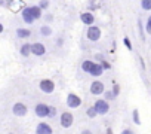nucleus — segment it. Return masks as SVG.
I'll return each mask as SVG.
<instances>
[{"label": "nucleus", "instance_id": "7ed1b4c3", "mask_svg": "<svg viewBox=\"0 0 151 134\" xmlns=\"http://www.w3.org/2000/svg\"><path fill=\"white\" fill-rule=\"evenodd\" d=\"M93 106H95L98 115H107L110 112V104H108V100H105V98H98Z\"/></svg>", "mask_w": 151, "mask_h": 134}, {"label": "nucleus", "instance_id": "1a4fd4ad", "mask_svg": "<svg viewBox=\"0 0 151 134\" xmlns=\"http://www.w3.org/2000/svg\"><path fill=\"white\" fill-rule=\"evenodd\" d=\"M34 134H53L52 127L47 122H39L36 127V133Z\"/></svg>", "mask_w": 151, "mask_h": 134}, {"label": "nucleus", "instance_id": "c756f323", "mask_svg": "<svg viewBox=\"0 0 151 134\" xmlns=\"http://www.w3.org/2000/svg\"><path fill=\"white\" fill-rule=\"evenodd\" d=\"M122 134H135V133H133V130H130V128H124V130L122 131Z\"/></svg>", "mask_w": 151, "mask_h": 134}, {"label": "nucleus", "instance_id": "423d86ee", "mask_svg": "<svg viewBox=\"0 0 151 134\" xmlns=\"http://www.w3.org/2000/svg\"><path fill=\"white\" fill-rule=\"evenodd\" d=\"M91 94L92 95H101V94H105V87L101 81H93L91 84Z\"/></svg>", "mask_w": 151, "mask_h": 134}, {"label": "nucleus", "instance_id": "a878e982", "mask_svg": "<svg viewBox=\"0 0 151 134\" xmlns=\"http://www.w3.org/2000/svg\"><path fill=\"white\" fill-rule=\"evenodd\" d=\"M145 30L148 34H151V15L148 17V21H147V25H145Z\"/></svg>", "mask_w": 151, "mask_h": 134}, {"label": "nucleus", "instance_id": "412c9836", "mask_svg": "<svg viewBox=\"0 0 151 134\" xmlns=\"http://www.w3.org/2000/svg\"><path fill=\"white\" fill-rule=\"evenodd\" d=\"M40 31H42L43 36H50V34H52V28H50L49 25H43V27L40 28Z\"/></svg>", "mask_w": 151, "mask_h": 134}, {"label": "nucleus", "instance_id": "2eb2a0df", "mask_svg": "<svg viewBox=\"0 0 151 134\" xmlns=\"http://www.w3.org/2000/svg\"><path fill=\"white\" fill-rule=\"evenodd\" d=\"M31 48H33V45L24 43V45L21 46V49H19V51H21V55H22V57H28L30 54H33V52H31Z\"/></svg>", "mask_w": 151, "mask_h": 134}, {"label": "nucleus", "instance_id": "bb28decb", "mask_svg": "<svg viewBox=\"0 0 151 134\" xmlns=\"http://www.w3.org/2000/svg\"><path fill=\"white\" fill-rule=\"evenodd\" d=\"M123 42H124V45H126V48H127L129 51H132V43H130V40H129V37H124V39H123Z\"/></svg>", "mask_w": 151, "mask_h": 134}, {"label": "nucleus", "instance_id": "a211bd4d", "mask_svg": "<svg viewBox=\"0 0 151 134\" xmlns=\"http://www.w3.org/2000/svg\"><path fill=\"white\" fill-rule=\"evenodd\" d=\"M86 115H88V118H91V119L96 118V116H98V112H96L95 106H91V107H89V109L86 110Z\"/></svg>", "mask_w": 151, "mask_h": 134}, {"label": "nucleus", "instance_id": "9d476101", "mask_svg": "<svg viewBox=\"0 0 151 134\" xmlns=\"http://www.w3.org/2000/svg\"><path fill=\"white\" fill-rule=\"evenodd\" d=\"M31 52H33V55H36V57H42V55H45V54H46V48H45V45H43V43L36 42V43H33Z\"/></svg>", "mask_w": 151, "mask_h": 134}, {"label": "nucleus", "instance_id": "aec40b11", "mask_svg": "<svg viewBox=\"0 0 151 134\" xmlns=\"http://www.w3.org/2000/svg\"><path fill=\"white\" fill-rule=\"evenodd\" d=\"M141 6H142L144 11H151V0H142Z\"/></svg>", "mask_w": 151, "mask_h": 134}, {"label": "nucleus", "instance_id": "0eeeda50", "mask_svg": "<svg viewBox=\"0 0 151 134\" xmlns=\"http://www.w3.org/2000/svg\"><path fill=\"white\" fill-rule=\"evenodd\" d=\"M34 113L39 118H49V106L45 103H39L34 107Z\"/></svg>", "mask_w": 151, "mask_h": 134}, {"label": "nucleus", "instance_id": "9b49d317", "mask_svg": "<svg viewBox=\"0 0 151 134\" xmlns=\"http://www.w3.org/2000/svg\"><path fill=\"white\" fill-rule=\"evenodd\" d=\"M22 20H24V23H27V24H33V23L36 21L34 17H33V12H31V6H27V8L22 9Z\"/></svg>", "mask_w": 151, "mask_h": 134}, {"label": "nucleus", "instance_id": "6e6552de", "mask_svg": "<svg viewBox=\"0 0 151 134\" xmlns=\"http://www.w3.org/2000/svg\"><path fill=\"white\" fill-rule=\"evenodd\" d=\"M88 39L91 40V42H96V40H99L101 39V30H99V27H96V25H91L89 28H88Z\"/></svg>", "mask_w": 151, "mask_h": 134}, {"label": "nucleus", "instance_id": "f3484780", "mask_svg": "<svg viewBox=\"0 0 151 134\" xmlns=\"http://www.w3.org/2000/svg\"><path fill=\"white\" fill-rule=\"evenodd\" d=\"M31 12H33L34 20H40L42 18V8L40 6H31Z\"/></svg>", "mask_w": 151, "mask_h": 134}, {"label": "nucleus", "instance_id": "20e7f679", "mask_svg": "<svg viewBox=\"0 0 151 134\" xmlns=\"http://www.w3.org/2000/svg\"><path fill=\"white\" fill-rule=\"evenodd\" d=\"M67 106L70 109H77L82 106V98L77 95V94H74V92H70L67 95Z\"/></svg>", "mask_w": 151, "mask_h": 134}, {"label": "nucleus", "instance_id": "2f4dec72", "mask_svg": "<svg viewBox=\"0 0 151 134\" xmlns=\"http://www.w3.org/2000/svg\"><path fill=\"white\" fill-rule=\"evenodd\" d=\"M105 134H113V130L111 128H107V133Z\"/></svg>", "mask_w": 151, "mask_h": 134}, {"label": "nucleus", "instance_id": "f257e3e1", "mask_svg": "<svg viewBox=\"0 0 151 134\" xmlns=\"http://www.w3.org/2000/svg\"><path fill=\"white\" fill-rule=\"evenodd\" d=\"M59 124H61L62 128H71L73 124H74V116H73V113L68 112V110L62 112V113L59 115Z\"/></svg>", "mask_w": 151, "mask_h": 134}, {"label": "nucleus", "instance_id": "ddd939ff", "mask_svg": "<svg viewBox=\"0 0 151 134\" xmlns=\"http://www.w3.org/2000/svg\"><path fill=\"white\" fill-rule=\"evenodd\" d=\"M102 73H104V67H102V64H99V63H95L93 69L91 70V73H89V75H92L93 78H98V76H101Z\"/></svg>", "mask_w": 151, "mask_h": 134}, {"label": "nucleus", "instance_id": "4be33fe9", "mask_svg": "<svg viewBox=\"0 0 151 134\" xmlns=\"http://www.w3.org/2000/svg\"><path fill=\"white\" fill-rule=\"evenodd\" d=\"M58 113V109L55 106H49V118H55Z\"/></svg>", "mask_w": 151, "mask_h": 134}, {"label": "nucleus", "instance_id": "5701e85b", "mask_svg": "<svg viewBox=\"0 0 151 134\" xmlns=\"http://www.w3.org/2000/svg\"><path fill=\"white\" fill-rule=\"evenodd\" d=\"M39 6H40L42 9H47V8H49V0H40Z\"/></svg>", "mask_w": 151, "mask_h": 134}, {"label": "nucleus", "instance_id": "cd10ccee", "mask_svg": "<svg viewBox=\"0 0 151 134\" xmlns=\"http://www.w3.org/2000/svg\"><path fill=\"white\" fill-rule=\"evenodd\" d=\"M102 67H104V70H110V69H111V64L104 60V61H102Z\"/></svg>", "mask_w": 151, "mask_h": 134}, {"label": "nucleus", "instance_id": "f03ea898", "mask_svg": "<svg viewBox=\"0 0 151 134\" xmlns=\"http://www.w3.org/2000/svg\"><path fill=\"white\" fill-rule=\"evenodd\" d=\"M39 88L45 94H52L55 91V82L52 79H42L39 82Z\"/></svg>", "mask_w": 151, "mask_h": 134}, {"label": "nucleus", "instance_id": "4468645a", "mask_svg": "<svg viewBox=\"0 0 151 134\" xmlns=\"http://www.w3.org/2000/svg\"><path fill=\"white\" fill-rule=\"evenodd\" d=\"M93 66H95V63H93L92 60H85V61L82 63V70L86 72V73H91V70L93 69Z\"/></svg>", "mask_w": 151, "mask_h": 134}, {"label": "nucleus", "instance_id": "6ab92c4d", "mask_svg": "<svg viewBox=\"0 0 151 134\" xmlns=\"http://www.w3.org/2000/svg\"><path fill=\"white\" fill-rule=\"evenodd\" d=\"M132 119H133V122H135L136 125L141 124V118H139V110H138V109H135V110L132 112Z\"/></svg>", "mask_w": 151, "mask_h": 134}, {"label": "nucleus", "instance_id": "39448f33", "mask_svg": "<svg viewBox=\"0 0 151 134\" xmlns=\"http://www.w3.org/2000/svg\"><path fill=\"white\" fill-rule=\"evenodd\" d=\"M12 113L15 115V116H25L27 113H28V107H27V104H24V103H21V101H18V103H15L14 106H12Z\"/></svg>", "mask_w": 151, "mask_h": 134}, {"label": "nucleus", "instance_id": "c85d7f7f", "mask_svg": "<svg viewBox=\"0 0 151 134\" xmlns=\"http://www.w3.org/2000/svg\"><path fill=\"white\" fill-rule=\"evenodd\" d=\"M113 92H114V95L117 97V95L120 94V87H119V85H114V87H113Z\"/></svg>", "mask_w": 151, "mask_h": 134}, {"label": "nucleus", "instance_id": "7c9ffc66", "mask_svg": "<svg viewBox=\"0 0 151 134\" xmlns=\"http://www.w3.org/2000/svg\"><path fill=\"white\" fill-rule=\"evenodd\" d=\"M80 134H93V133H92L91 130H88V128H86V130H83V131H82Z\"/></svg>", "mask_w": 151, "mask_h": 134}, {"label": "nucleus", "instance_id": "f8f14e48", "mask_svg": "<svg viewBox=\"0 0 151 134\" xmlns=\"http://www.w3.org/2000/svg\"><path fill=\"white\" fill-rule=\"evenodd\" d=\"M80 20H82V23L83 24H86V25H93V23H95V17H93V14L92 12H83L82 15H80Z\"/></svg>", "mask_w": 151, "mask_h": 134}, {"label": "nucleus", "instance_id": "dca6fc26", "mask_svg": "<svg viewBox=\"0 0 151 134\" xmlns=\"http://www.w3.org/2000/svg\"><path fill=\"white\" fill-rule=\"evenodd\" d=\"M30 34H31V31L28 28H18L17 30V36L19 39H27V37H30Z\"/></svg>", "mask_w": 151, "mask_h": 134}, {"label": "nucleus", "instance_id": "b1692460", "mask_svg": "<svg viewBox=\"0 0 151 134\" xmlns=\"http://www.w3.org/2000/svg\"><path fill=\"white\" fill-rule=\"evenodd\" d=\"M138 27H139V36H141V39L144 40L145 37H144V28H142V21H141V20H138Z\"/></svg>", "mask_w": 151, "mask_h": 134}, {"label": "nucleus", "instance_id": "393cba45", "mask_svg": "<svg viewBox=\"0 0 151 134\" xmlns=\"http://www.w3.org/2000/svg\"><path fill=\"white\" fill-rule=\"evenodd\" d=\"M105 98H107V100H114L116 95H114L113 91H105Z\"/></svg>", "mask_w": 151, "mask_h": 134}, {"label": "nucleus", "instance_id": "473e14b6", "mask_svg": "<svg viewBox=\"0 0 151 134\" xmlns=\"http://www.w3.org/2000/svg\"><path fill=\"white\" fill-rule=\"evenodd\" d=\"M6 2H14V0H6Z\"/></svg>", "mask_w": 151, "mask_h": 134}]
</instances>
